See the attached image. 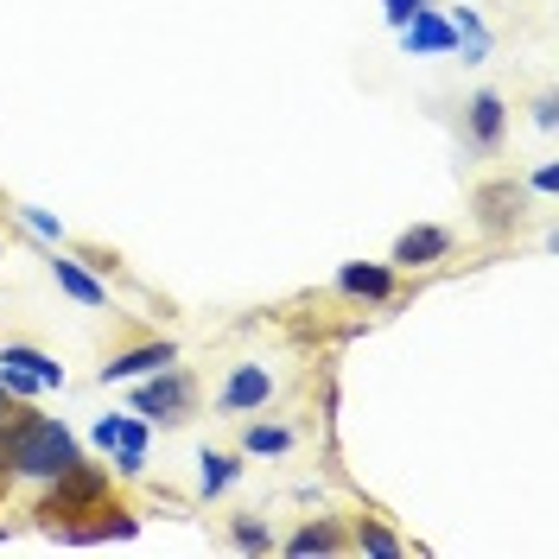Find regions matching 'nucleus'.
I'll use <instances>...</instances> for the list:
<instances>
[{
  "label": "nucleus",
  "mask_w": 559,
  "mask_h": 559,
  "mask_svg": "<svg viewBox=\"0 0 559 559\" xmlns=\"http://www.w3.org/2000/svg\"><path fill=\"white\" fill-rule=\"evenodd\" d=\"M20 216H26V229H38V236H45V242H64V223H58V216H51V210H20Z\"/></svg>",
  "instance_id": "412c9836"
},
{
  "label": "nucleus",
  "mask_w": 559,
  "mask_h": 559,
  "mask_svg": "<svg viewBox=\"0 0 559 559\" xmlns=\"http://www.w3.org/2000/svg\"><path fill=\"white\" fill-rule=\"evenodd\" d=\"M0 356H7V362H20V369H33L38 388H64V362H51L45 349H33V344H7Z\"/></svg>",
  "instance_id": "4468645a"
},
{
  "label": "nucleus",
  "mask_w": 559,
  "mask_h": 559,
  "mask_svg": "<svg viewBox=\"0 0 559 559\" xmlns=\"http://www.w3.org/2000/svg\"><path fill=\"white\" fill-rule=\"evenodd\" d=\"M388 7V26H394V33H401V26H407V20H414L419 7H432V0H382Z\"/></svg>",
  "instance_id": "4be33fe9"
},
{
  "label": "nucleus",
  "mask_w": 559,
  "mask_h": 559,
  "mask_svg": "<svg viewBox=\"0 0 559 559\" xmlns=\"http://www.w3.org/2000/svg\"><path fill=\"white\" fill-rule=\"evenodd\" d=\"M242 452L248 457H286V452H293V432H286V426H261V419H254V426L242 432Z\"/></svg>",
  "instance_id": "2eb2a0df"
},
{
  "label": "nucleus",
  "mask_w": 559,
  "mask_h": 559,
  "mask_svg": "<svg viewBox=\"0 0 559 559\" xmlns=\"http://www.w3.org/2000/svg\"><path fill=\"white\" fill-rule=\"evenodd\" d=\"M452 254V236L445 229H432V223H419V229H407L401 242H394V267H432V261H445Z\"/></svg>",
  "instance_id": "6e6552de"
},
{
  "label": "nucleus",
  "mask_w": 559,
  "mask_h": 559,
  "mask_svg": "<svg viewBox=\"0 0 559 559\" xmlns=\"http://www.w3.org/2000/svg\"><path fill=\"white\" fill-rule=\"evenodd\" d=\"M108 534H115V540H134L140 522L128 515V509H108V502H103V509H96V522H90V540H108Z\"/></svg>",
  "instance_id": "f3484780"
},
{
  "label": "nucleus",
  "mask_w": 559,
  "mask_h": 559,
  "mask_svg": "<svg viewBox=\"0 0 559 559\" xmlns=\"http://www.w3.org/2000/svg\"><path fill=\"white\" fill-rule=\"evenodd\" d=\"M337 286H344L349 299H388L394 293V274L388 267H369V261H349L344 274H337Z\"/></svg>",
  "instance_id": "f8f14e48"
},
{
  "label": "nucleus",
  "mask_w": 559,
  "mask_h": 559,
  "mask_svg": "<svg viewBox=\"0 0 559 559\" xmlns=\"http://www.w3.org/2000/svg\"><path fill=\"white\" fill-rule=\"evenodd\" d=\"M7 419H13V394H7V388H0V426H7Z\"/></svg>",
  "instance_id": "b1692460"
},
{
  "label": "nucleus",
  "mask_w": 559,
  "mask_h": 559,
  "mask_svg": "<svg viewBox=\"0 0 559 559\" xmlns=\"http://www.w3.org/2000/svg\"><path fill=\"white\" fill-rule=\"evenodd\" d=\"M267 401H274V376H267L261 362H236L229 382H223V394H216L223 414H254V407H267Z\"/></svg>",
  "instance_id": "39448f33"
},
{
  "label": "nucleus",
  "mask_w": 559,
  "mask_h": 559,
  "mask_svg": "<svg viewBox=\"0 0 559 559\" xmlns=\"http://www.w3.org/2000/svg\"><path fill=\"white\" fill-rule=\"evenodd\" d=\"M166 362H178V349L173 344H134V349H121V356H108L103 362V382H140V376H153V369H166Z\"/></svg>",
  "instance_id": "0eeeda50"
},
{
  "label": "nucleus",
  "mask_w": 559,
  "mask_h": 559,
  "mask_svg": "<svg viewBox=\"0 0 559 559\" xmlns=\"http://www.w3.org/2000/svg\"><path fill=\"white\" fill-rule=\"evenodd\" d=\"M96 445L115 452V471H121V477H140V471H146V419L103 414L96 419Z\"/></svg>",
  "instance_id": "20e7f679"
},
{
  "label": "nucleus",
  "mask_w": 559,
  "mask_h": 559,
  "mask_svg": "<svg viewBox=\"0 0 559 559\" xmlns=\"http://www.w3.org/2000/svg\"><path fill=\"white\" fill-rule=\"evenodd\" d=\"M229 540H236L242 554H267V547H274V534H267V522H254V515H236V527H229Z\"/></svg>",
  "instance_id": "a211bd4d"
},
{
  "label": "nucleus",
  "mask_w": 559,
  "mask_h": 559,
  "mask_svg": "<svg viewBox=\"0 0 559 559\" xmlns=\"http://www.w3.org/2000/svg\"><path fill=\"white\" fill-rule=\"evenodd\" d=\"M356 547H362V554H376V559H394V554H401V540H394L382 522H362V527H356Z\"/></svg>",
  "instance_id": "6ab92c4d"
},
{
  "label": "nucleus",
  "mask_w": 559,
  "mask_h": 559,
  "mask_svg": "<svg viewBox=\"0 0 559 559\" xmlns=\"http://www.w3.org/2000/svg\"><path fill=\"white\" fill-rule=\"evenodd\" d=\"M534 121H540V128H559V103H554V96H540V103H534Z\"/></svg>",
  "instance_id": "5701e85b"
},
{
  "label": "nucleus",
  "mask_w": 559,
  "mask_h": 559,
  "mask_svg": "<svg viewBox=\"0 0 559 559\" xmlns=\"http://www.w3.org/2000/svg\"><path fill=\"white\" fill-rule=\"evenodd\" d=\"M7 464L13 477H38V484H58L64 471L83 464L76 439L64 432V419L51 414H13L7 419Z\"/></svg>",
  "instance_id": "f257e3e1"
},
{
  "label": "nucleus",
  "mask_w": 559,
  "mask_h": 559,
  "mask_svg": "<svg viewBox=\"0 0 559 559\" xmlns=\"http://www.w3.org/2000/svg\"><path fill=\"white\" fill-rule=\"evenodd\" d=\"M452 51H464V64H484L489 58V26L471 13V7L452 13Z\"/></svg>",
  "instance_id": "9b49d317"
},
{
  "label": "nucleus",
  "mask_w": 559,
  "mask_h": 559,
  "mask_svg": "<svg viewBox=\"0 0 559 559\" xmlns=\"http://www.w3.org/2000/svg\"><path fill=\"white\" fill-rule=\"evenodd\" d=\"M236 471H242V464H236L229 452H204L198 457V484H204V496H223V489L236 484Z\"/></svg>",
  "instance_id": "dca6fc26"
},
{
  "label": "nucleus",
  "mask_w": 559,
  "mask_h": 559,
  "mask_svg": "<svg viewBox=\"0 0 559 559\" xmlns=\"http://www.w3.org/2000/svg\"><path fill=\"white\" fill-rule=\"evenodd\" d=\"M0 388H7L13 401H33V394H38V376H33V369H20V362H7V356H0Z\"/></svg>",
  "instance_id": "aec40b11"
},
{
  "label": "nucleus",
  "mask_w": 559,
  "mask_h": 559,
  "mask_svg": "<svg viewBox=\"0 0 559 559\" xmlns=\"http://www.w3.org/2000/svg\"><path fill=\"white\" fill-rule=\"evenodd\" d=\"M502 128H509V108H502V96H496V90L471 96V140H477V146H496V140H502Z\"/></svg>",
  "instance_id": "9d476101"
},
{
  "label": "nucleus",
  "mask_w": 559,
  "mask_h": 559,
  "mask_svg": "<svg viewBox=\"0 0 559 559\" xmlns=\"http://www.w3.org/2000/svg\"><path fill=\"white\" fill-rule=\"evenodd\" d=\"M401 51H407V58H445V51H452V20L432 13V7H419L414 20L401 26Z\"/></svg>",
  "instance_id": "423d86ee"
},
{
  "label": "nucleus",
  "mask_w": 559,
  "mask_h": 559,
  "mask_svg": "<svg viewBox=\"0 0 559 559\" xmlns=\"http://www.w3.org/2000/svg\"><path fill=\"white\" fill-rule=\"evenodd\" d=\"M337 547H344V527H337V522H306L293 540H286V554H293V559H306V554H337Z\"/></svg>",
  "instance_id": "ddd939ff"
},
{
  "label": "nucleus",
  "mask_w": 559,
  "mask_h": 559,
  "mask_svg": "<svg viewBox=\"0 0 559 559\" xmlns=\"http://www.w3.org/2000/svg\"><path fill=\"white\" fill-rule=\"evenodd\" d=\"M191 394H198L191 376L166 362V369H153V376H140V382H134V414L140 419H159V426H178V419L191 414Z\"/></svg>",
  "instance_id": "f03ea898"
},
{
  "label": "nucleus",
  "mask_w": 559,
  "mask_h": 559,
  "mask_svg": "<svg viewBox=\"0 0 559 559\" xmlns=\"http://www.w3.org/2000/svg\"><path fill=\"white\" fill-rule=\"evenodd\" d=\"M103 502H108V471H103V464H76V471L58 477V489L45 496V509H38V515H45V527H58L64 515H83V509L96 515Z\"/></svg>",
  "instance_id": "7ed1b4c3"
},
{
  "label": "nucleus",
  "mask_w": 559,
  "mask_h": 559,
  "mask_svg": "<svg viewBox=\"0 0 559 559\" xmlns=\"http://www.w3.org/2000/svg\"><path fill=\"white\" fill-rule=\"evenodd\" d=\"M51 274H58V286H64L76 306H108V286L90 274L83 261H70V254H51Z\"/></svg>",
  "instance_id": "1a4fd4ad"
}]
</instances>
